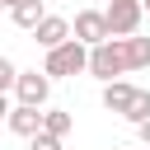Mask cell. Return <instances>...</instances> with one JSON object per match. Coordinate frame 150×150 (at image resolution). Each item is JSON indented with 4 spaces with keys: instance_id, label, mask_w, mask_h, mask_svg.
<instances>
[{
    "instance_id": "cell-2",
    "label": "cell",
    "mask_w": 150,
    "mask_h": 150,
    "mask_svg": "<svg viewBox=\"0 0 150 150\" xmlns=\"http://www.w3.org/2000/svg\"><path fill=\"white\" fill-rule=\"evenodd\" d=\"M89 75L94 80H117V75H131V61H127V38H108L89 52Z\"/></svg>"
},
{
    "instance_id": "cell-7",
    "label": "cell",
    "mask_w": 150,
    "mask_h": 150,
    "mask_svg": "<svg viewBox=\"0 0 150 150\" xmlns=\"http://www.w3.org/2000/svg\"><path fill=\"white\" fill-rule=\"evenodd\" d=\"M9 131H14V136H38V131H42V108L14 103V108H9Z\"/></svg>"
},
{
    "instance_id": "cell-18",
    "label": "cell",
    "mask_w": 150,
    "mask_h": 150,
    "mask_svg": "<svg viewBox=\"0 0 150 150\" xmlns=\"http://www.w3.org/2000/svg\"><path fill=\"white\" fill-rule=\"evenodd\" d=\"M47 5H52V0H47Z\"/></svg>"
},
{
    "instance_id": "cell-8",
    "label": "cell",
    "mask_w": 150,
    "mask_h": 150,
    "mask_svg": "<svg viewBox=\"0 0 150 150\" xmlns=\"http://www.w3.org/2000/svg\"><path fill=\"white\" fill-rule=\"evenodd\" d=\"M131 98H136V84H127V80H108L103 84V108L108 112H127Z\"/></svg>"
},
{
    "instance_id": "cell-16",
    "label": "cell",
    "mask_w": 150,
    "mask_h": 150,
    "mask_svg": "<svg viewBox=\"0 0 150 150\" xmlns=\"http://www.w3.org/2000/svg\"><path fill=\"white\" fill-rule=\"evenodd\" d=\"M0 5H19V0H0Z\"/></svg>"
},
{
    "instance_id": "cell-6",
    "label": "cell",
    "mask_w": 150,
    "mask_h": 150,
    "mask_svg": "<svg viewBox=\"0 0 150 150\" xmlns=\"http://www.w3.org/2000/svg\"><path fill=\"white\" fill-rule=\"evenodd\" d=\"M70 33H75V23H70V19H61V14H42V23L33 28V42L52 52V47H61Z\"/></svg>"
},
{
    "instance_id": "cell-9",
    "label": "cell",
    "mask_w": 150,
    "mask_h": 150,
    "mask_svg": "<svg viewBox=\"0 0 150 150\" xmlns=\"http://www.w3.org/2000/svg\"><path fill=\"white\" fill-rule=\"evenodd\" d=\"M42 5H47V0H19V5H9V19H14L19 28H28V33H33V28L42 23V14H47Z\"/></svg>"
},
{
    "instance_id": "cell-13",
    "label": "cell",
    "mask_w": 150,
    "mask_h": 150,
    "mask_svg": "<svg viewBox=\"0 0 150 150\" xmlns=\"http://www.w3.org/2000/svg\"><path fill=\"white\" fill-rule=\"evenodd\" d=\"M61 141H66V136H52V131H38V136H28V150H61Z\"/></svg>"
},
{
    "instance_id": "cell-12",
    "label": "cell",
    "mask_w": 150,
    "mask_h": 150,
    "mask_svg": "<svg viewBox=\"0 0 150 150\" xmlns=\"http://www.w3.org/2000/svg\"><path fill=\"white\" fill-rule=\"evenodd\" d=\"M127 122H145L150 117V89H136V98H131V108L122 112Z\"/></svg>"
},
{
    "instance_id": "cell-4",
    "label": "cell",
    "mask_w": 150,
    "mask_h": 150,
    "mask_svg": "<svg viewBox=\"0 0 150 150\" xmlns=\"http://www.w3.org/2000/svg\"><path fill=\"white\" fill-rule=\"evenodd\" d=\"M14 98H19V103H33V108H47V98H52V75H47V70H19Z\"/></svg>"
},
{
    "instance_id": "cell-10",
    "label": "cell",
    "mask_w": 150,
    "mask_h": 150,
    "mask_svg": "<svg viewBox=\"0 0 150 150\" xmlns=\"http://www.w3.org/2000/svg\"><path fill=\"white\" fill-rule=\"evenodd\" d=\"M70 127H75V117H70L66 108H42V131H52V136H70Z\"/></svg>"
},
{
    "instance_id": "cell-14",
    "label": "cell",
    "mask_w": 150,
    "mask_h": 150,
    "mask_svg": "<svg viewBox=\"0 0 150 150\" xmlns=\"http://www.w3.org/2000/svg\"><path fill=\"white\" fill-rule=\"evenodd\" d=\"M14 84H19V66L9 56H0V89H14Z\"/></svg>"
},
{
    "instance_id": "cell-1",
    "label": "cell",
    "mask_w": 150,
    "mask_h": 150,
    "mask_svg": "<svg viewBox=\"0 0 150 150\" xmlns=\"http://www.w3.org/2000/svg\"><path fill=\"white\" fill-rule=\"evenodd\" d=\"M89 42H80V38H66L61 47H52L47 52V61H42V70L52 75V80H66V75H80V70H89Z\"/></svg>"
},
{
    "instance_id": "cell-5",
    "label": "cell",
    "mask_w": 150,
    "mask_h": 150,
    "mask_svg": "<svg viewBox=\"0 0 150 150\" xmlns=\"http://www.w3.org/2000/svg\"><path fill=\"white\" fill-rule=\"evenodd\" d=\"M75 38H80V42H89V47L108 42V38H112L108 9H80V14H75Z\"/></svg>"
},
{
    "instance_id": "cell-3",
    "label": "cell",
    "mask_w": 150,
    "mask_h": 150,
    "mask_svg": "<svg viewBox=\"0 0 150 150\" xmlns=\"http://www.w3.org/2000/svg\"><path fill=\"white\" fill-rule=\"evenodd\" d=\"M145 19V0H108V23H112V38H131Z\"/></svg>"
},
{
    "instance_id": "cell-17",
    "label": "cell",
    "mask_w": 150,
    "mask_h": 150,
    "mask_svg": "<svg viewBox=\"0 0 150 150\" xmlns=\"http://www.w3.org/2000/svg\"><path fill=\"white\" fill-rule=\"evenodd\" d=\"M145 14H150V0H145Z\"/></svg>"
},
{
    "instance_id": "cell-15",
    "label": "cell",
    "mask_w": 150,
    "mask_h": 150,
    "mask_svg": "<svg viewBox=\"0 0 150 150\" xmlns=\"http://www.w3.org/2000/svg\"><path fill=\"white\" fill-rule=\"evenodd\" d=\"M136 131H141V141L150 145V117H145V122H136Z\"/></svg>"
},
{
    "instance_id": "cell-11",
    "label": "cell",
    "mask_w": 150,
    "mask_h": 150,
    "mask_svg": "<svg viewBox=\"0 0 150 150\" xmlns=\"http://www.w3.org/2000/svg\"><path fill=\"white\" fill-rule=\"evenodd\" d=\"M127 61H131V70H145V66H150V38L131 33V38H127Z\"/></svg>"
}]
</instances>
